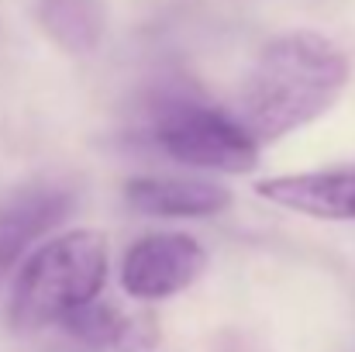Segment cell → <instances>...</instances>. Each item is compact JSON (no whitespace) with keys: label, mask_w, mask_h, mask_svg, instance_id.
Masks as SVG:
<instances>
[{"label":"cell","mask_w":355,"mask_h":352,"mask_svg":"<svg viewBox=\"0 0 355 352\" xmlns=\"http://www.w3.org/2000/svg\"><path fill=\"white\" fill-rule=\"evenodd\" d=\"M59 328H66L73 339H80V342H87V346H97V349L118 346V342L128 339V332H131L128 318L121 315L118 308L101 304V301H90V304L76 308Z\"/></svg>","instance_id":"9c48e42d"},{"label":"cell","mask_w":355,"mask_h":352,"mask_svg":"<svg viewBox=\"0 0 355 352\" xmlns=\"http://www.w3.org/2000/svg\"><path fill=\"white\" fill-rule=\"evenodd\" d=\"M76 204L62 183H28L0 201V273H7L42 235H49Z\"/></svg>","instance_id":"8992f818"},{"label":"cell","mask_w":355,"mask_h":352,"mask_svg":"<svg viewBox=\"0 0 355 352\" xmlns=\"http://www.w3.org/2000/svg\"><path fill=\"white\" fill-rule=\"evenodd\" d=\"M349 87L345 52L318 31H286L262 45L238 87L235 117L259 145H272L324 117Z\"/></svg>","instance_id":"6da1fadb"},{"label":"cell","mask_w":355,"mask_h":352,"mask_svg":"<svg viewBox=\"0 0 355 352\" xmlns=\"http://www.w3.org/2000/svg\"><path fill=\"white\" fill-rule=\"evenodd\" d=\"M107 283V238L97 228L62 232L31 249L14 276L7 318L14 332L62 325Z\"/></svg>","instance_id":"7a4b0ae2"},{"label":"cell","mask_w":355,"mask_h":352,"mask_svg":"<svg viewBox=\"0 0 355 352\" xmlns=\"http://www.w3.org/2000/svg\"><path fill=\"white\" fill-rule=\"evenodd\" d=\"M148 131L159 152L193 169L238 176L259 166V142L245 131V124L235 115L190 94L159 97Z\"/></svg>","instance_id":"3957f363"},{"label":"cell","mask_w":355,"mask_h":352,"mask_svg":"<svg viewBox=\"0 0 355 352\" xmlns=\"http://www.w3.org/2000/svg\"><path fill=\"white\" fill-rule=\"evenodd\" d=\"M255 194L318 221H355V166L269 176L255 183Z\"/></svg>","instance_id":"5b68a950"},{"label":"cell","mask_w":355,"mask_h":352,"mask_svg":"<svg viewBox=\"0 0 355 352\" xmlns=\"http://www.w3.org/2000/svg\"><path fill=\"white\" fill-rule=\"evenodd\" d=\"M207 269V252L193 235H141L121 259V287L135 301H166L183 294Z\"/></svg>","instance_id":"277c9868"},{"label":"cell","mask_w":355,"mask_h":352,"mask_svg":"<svg viewBox=\"0 0 355 352\" xmlns=\"http://www.w3.org/2000/svg\"><path fill=\"white\" fill-rule=\"evenodd\" d=\"M124 201L148 218H214L232 208V190L197 176H131Z\"/></svg>","instance_id":"52a82bcc"},{"label":"cell","mask_w":355,"mask_h":352,"mask_svg":"<svg viewBox=\"0 0 355 352\" xmlns=\"http://www.w3.org/2000/svg\"><path fill=\"white\" fill-rule=\"evenodd\" d=\"M42 24L66 52H94L104 35L101 0H42Z\"/></svg>","instance_id":"ba28073f"}]
</instances>
